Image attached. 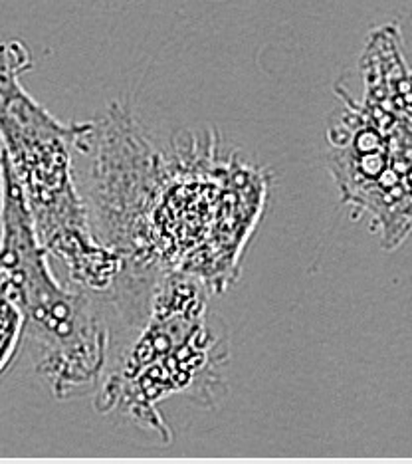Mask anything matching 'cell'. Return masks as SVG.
<instances>
[{"mask_svg":"<svg viewBox=\"0 0 412 464\" xmlns=\"http://www.w3.org/2000/svg\"><path fill=\"white\" fill-rule=\"evenodd\" d=\"M158 143L127 105L113 103L93 121V230L125 260V274L185 272L213 294L226 292L266 210L270 175L215 133Z\"/></svg>","mask_w":412,"mask_h":464,"instance_id":"obj_1","label":"cell"},{"mask_svg":"<svg viewBox=\"0 0 412 464\" xmlns=\"http://www.w3.org/2000/svg\"><path fill=\"white\" fill-rule=\"evenodd\" d=\"M32 56L20 40H0V153L26 197L46 252L83 290L108 288L121 260L93 230L73 179L72 151L86 155L93 121L63 123L30 96L20 76Z\"/></svg>","mask_w":412,"mask_h":464,"instance_id":"obj_2","label":"cell"},{"mask_svg":"<svg viewBox=\"0 0 412 464\" xmlns=\"http://www.w3.org/2000/svg\"><path fill=\"white\" fill-rule=\"evenodd\" d=\"M206 284L185 272L157 278L131 342L110 357L95 409L120 413L171 440L158 403L175 395L216 407L226 395L228 335L210 312Z\"/></svg>","mask_w":412,"mask_h":464,"instance_id":"obj_3","label":"cell"},{"mask_svg":"<svg viewBox=\"0 0 412 464\" xmlns=\"http://www.w3.org/2000/svg\"><path fill=\"white\" fill-rule=\"evenodd\" d=\"M359 70L361 96L335 86L327 163L343 203L367 210L390 248L412 235V70L395 24L369 34Z\"/></svg>","mask_w":412,"mask_h":464,"instance_id":"obj_4","label":"cell"},{"mask_svg":"<svg viewBox=\"0 0 412 464\" xmlns=\"http://www.w3.org/2000/svg\"><path fill=\"white\" fill-rule=\"evenodd\" d=\"M48 258L23 188L0 153V294L24 314L42 382L56 399H72L98 392L113 334L95 294L63 286Z\"/></svg>","mask_w":412,"mask_h":464,"instance_id":"obj_5","label":"cell"},{"mask_svg":"<svg viewBox=\"0 0 412 464\" xmlns=\"http://www.w3.org/2000/svg\"><path fill=\"white\" fill-rule=\"evenodd\" d=\"M26 340V318L18 304L0 294V375H5L18 357Z\"/></svg>","mask_w":412,"mask_h":464,"instance_id":"obj_6","label":"cell"}]
</instances>
